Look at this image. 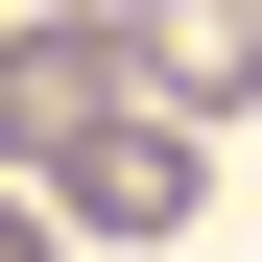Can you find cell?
I'll return each mask as SVG.
<instances>
[{"label": "cell", "instance_id": "6da1fadb", "mask_svg": "<svg viewBox=\"0 0 262 262\" xmlns=\"http://www.w3.org/2000/svg\"><path fill=\"white\" fill-rule=\"evenodd\" d=\"M119 119H143V48H119V24H24V48H0V143H24V191L96 167Z\"/></svg>", "mask_w": 262, "mask_h": 262}, {"label": "cell", "instance_id": "3957f363", "mask_svg": "<svg viewBox=\"0 0 262 262\" xmlns=\"http://www.w3.org/2000/svg\"><path fill=\"white\" fill-rule=\"evenodd\" d=\"M48 214H96V238H167V214H191V119H119L96 167H48Z\"/></svg>", "mask_w": 262, "mask_h": 262}, {"label": "cell", "instance_id": "7a4b0ae2", "mask_svg": "<svg viewBox=\"0 0 262 262\" xmlns=\"http://www.w3.org/2000/svg\"><path fill=\"white\" fill-rule=\"evenodd\" d=\"M119 48H143V119H191V143H214V119L262 96V0H167V24H119Z\"/></svg>", "mask_w": 262, "mask_h": 262}]
</instances>
